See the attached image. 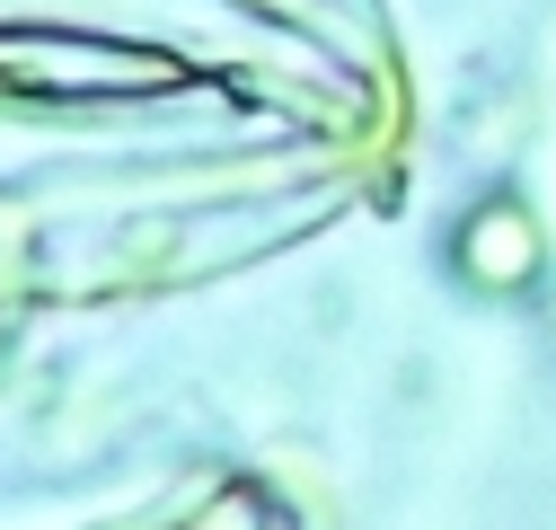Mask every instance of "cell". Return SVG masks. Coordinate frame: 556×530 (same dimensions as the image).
<instances>
[{
	"instance_id": "obj_1",
	"label": "cell",
	"mask_w": 556,
	"mask_h": 530,
	"mask_svg": "<svg viewBox=\"0 0 556 530\" xmlns=\"http://www.w3.org/2000/svg\"><path fill=\"white\" fill-rule=\"evenodd\" d=\"M459 265H468L477 283H521L530 265H539V239H530L521 204H485V213L459 230Z\"/></svg>"
}]
</instances>
